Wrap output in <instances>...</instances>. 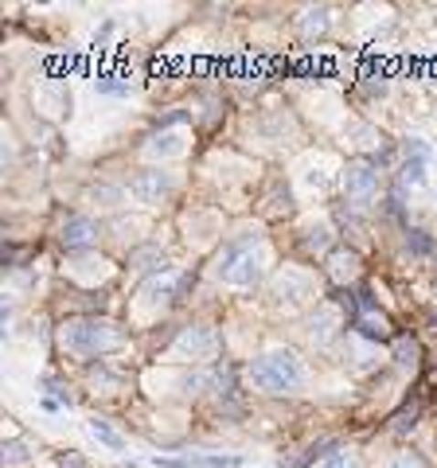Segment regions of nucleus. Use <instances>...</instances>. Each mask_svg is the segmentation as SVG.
Masks as SVG:
<instances>
[{
	"instance_id": "obj_7",
	"label": "nucleus",
	"mask_w": 437,
	"mask_h": 468,
	"mask_svg": "<svg viewBox=\"0 0 437 468\" xmlns=\"http://www.w3.org/2000/svg\"><path fill=\"white\" fill-rule=\"evenodd\" d=\"M172 347H176L184 359H215L218 356V332L211 324H192L176 335Z\"/></svg>"
},
{
	"instance_id": "obj_12",
	"label": "nucleus",
	"mask_w": 437,
	"mask_h": 468,
	"mask_svg": "<svg viewBox=\"0 0 437 468\" xmlns=\"http://www.w3.org/2000/svg\"><path fill=\"white\" fill-rule=\"evenodd\" d=\"M94 239H98V227L91 223V218H70V223L63 227L67 250H86V246H94Z\"/></svg>"
},
{
	"instance_id": "obj_22",
	"label": "nucleus",
	"mask_w": 437,
	"mask_h": 468,
	"mask_svg": "<svg viewBox=\"0 0 437 468\" xmlns=\"http://www.w3.org/2000/svg\"><path fill=\"white\" fill-rule=\"evenodd\" d=\"M414 418H418V406L402 410V414L395 418V433H406V430H414Z\"/></svg>"
},
{
	"instance_id": "obj_3",
	"label": "nucleus",
	"mask_w": 437,
	"mask_h": 468,
	"mask_svg": "<svg viewBox=\"0 0 437 468\" xmlns=\"http://www.w3.org/2000/svg\"><path fill=\"white\" fill-rule=\"evenodd\" d=\"M261 270H266V246H261L258 234H246V239L230 242L223 258H218V282H227L235 289L254 285Z\"/></svg>"
},
{
	"instance_id": "obj_14",
	"label": "nucleus",
	"mask_w": 437,
	"mask_h": 468,
	"mask_svg": "<svg viewBox=\"0 0 437 468\" xmlns=\"http://www.w3.org/2000/svg\"><path fill=\"white\" fill-rule=\"evenodd\" d=\"M426 165H430V149L421 141L410 144V156H406V168H402V180L406 184H426Z\"/></svg>"
},
{
	"instance_id": "obj_15",
	"label": "nucleus",
	"mask_w": 437,
	"mask_h": 468,
	"mask_svg": "<svg viewBox=\"0 0 437 468\" xmlns=\"http://www.w3.org/2000/svg\"><path fill=\"white\" fill-rule=\"evenodd\" d=\"M356 270H359V258L352 250H332L328 254V277H332V282H340V285L352 282Z\"/></svg>"
},
{
	"instance_id": "obj_23",
	"label": "nucleus",
	"mask_w": 437,
	"mask_h": 468,
	"mask_svg": "<svg viewBox=\"0 0 437 468\" xmlns=\"http://www.w3.org/2000/svg\"><path fill=\"white\" fill-rule=\"evenodd\" d=\"M309 246H313V250H325V246H328V230L325 227H313L309 230Z\"/></svg>"
},
{
	"instance_id": "obj_19",
	"label": "nucleus",
	"mask_w": 437,
	"mask_h": 468,
	"mask_svg": "<svg viewBox=\"0 0 437 468\" xmlns=\"http://www.w3.org/2000/svg\"><path fill=\"white\" fill-rule=\"evenodd\" d=\"M320 468H359V457L352 449H336V452H328V457L320 461Z\"/></svg>"
},
{
	"instance_id": "obj_16",
	"label": "nucleus",
	"mask_w": 437,
	"mask_h": 468,
	"mask_svg": "<svg viewBox=\"0 0 437 468\" xmlns=\"http://www.w3.org/2000/svg\"><path fill=\"white\" fill-rule=\"evenodd\" d=\"M297 24H301V36H304V39L325 36V32H328V24H332V12H328V8H304Z\"/></svg>"
},
{
	"instance_id": "obj_21",
	"label": "nucleus",
	"mask_w": 437,
	"mask_h": 468,
	"mask_svg": "<svg viewBox=\"0 0 437 468\" xmlns=\"http://www.w3.org/2000/svg\"><path fill=\"white\" fill-rule=\"evenodd\" d=\"M430 246H433V242H430L426 230H410V250H414V254H430Z\"/></svg>"
},
{
	"instance_id": "obj_4",
	"label": "nucleus",
	"mask_w": 437,
	"mask_h": 468,
	"mask_svg": "<svg viewBox=\"0 0 437 468\" xmlns=\"http://www.w3.org/2000/svg\"><path fill=\"white\" fill-rule=\"evenodd\" d=\"M344 192L356 207H371L378 196V172L371 168V160H352L344 168Z\"/></svg>"
},
{
	"instance_id": "obj_11",
	"label": "nucleus",
	"mask_w": 437,
	"mask_h": 468,
	"mask_svg": "<svg viewBox=\"0 0 437 468\" xmlns=\"http://www.w3.org/2000/svg\"><path fill=\"white\" fill-rule=\"evenodd\" d=\"M39 457L36 441H27V437H12V441H5V449H0V461H5V468H24L32 464Z\"/></svg>"
},
{
	"instance_id": "obj_2",
	"label": "nucleus",
	"mask_w": 437,
	"mask_h": 468,
	"mask_svg": "<svg viewBox=\"0 0 437 468\" xmlns=\"http://www.w3.org/2000/svg\"><path fill=\"white\" fill-rule=\"evenodd\" d=\"M250 378H254V387L266 390V394H293V390H301L304 383H309L301 359L289 347H270L266 356L250 367Z\"/></svg>"
},
{
	"instance_id": "obj_9",
	"label": "nucleus",
	"mask_w": 437,
	"mask_h": 468,
	"mask_svg": "<svg viewBox=\"0 0 437 468\" xmlns=\"http://www.w3.org/2000/svg\"><path fill=\"white\" fill-rule=\"evenodd\" d=\"M144 153L153 160H172V156H184L187 153V137L176 133V129H160V133L144 144Z\"/></svg>"
},
{
	"instance_id": "obj_13",
	"label": "nucleus",
	"mask_w": 437,
	"mask_h": 468,
	"mask_svg": "<svg viewBox=\"0 0 437 468\" xmlns=\"http://www.w3.org/2000/svg\"><path fill=\"white\" fill-rule=\"evenodd\" d=\"M86 433H91L101 449H110V452H125V437H122L118 430H113L106 418H91V421H86Z\"/></svg>"
},
{
	"instance_id": "obj_20",
	"label": "nucleus",
	"mask_w": 437,
	"mask_h": 468,
	"mask_svg": "<svg viewBox=\"0 0 437 468\" xmlns=\"http://www.w3.org/2000/svg\"><path fill=\"white\" fill-rule=\"evenodd\" d=\"M390 468H430L426 461L418 457V452H399L395 461H390Z\"/></svg>"
},
{
	"instance_id": "obj_5",
	"label": "nucleus",
	"mask_w": 437,
	"mask_h": 468,
	"mask_svg": "<svg viewBox=\"0 0 437 468\" xmlns=\"http://www.w3.org/2000/svg\"><path fill=\"white\" fill-rule=\"evenodd\" d=\"M313 297H316V285H313L309 273H301V270H282L278 277H273V301L285 304V309H297V304L313 301Z\"/></svg>"
},
{
	"instance_id": "obj_10",
	"label": "nucleus",
	"mask_w": 437,
	"mask_h": 468,
	"mask_svg": "<svg viewBox=\"0 0 437 468\" xmlns=\"http://www.w3.org/2000/svg\"><path fill=\"white\" fill-rule=\"evenodd\" d=\"M176 289H180V273L176 270H165V273H156L144 282V301L149 304H160V301H168V297H176Z\"/></svg>"
},
{
	"instance_id": "obj_17",
	"label": "nucleus",
	"mask_w": 437,
	"mask_h": 468,
	"mask_svg": "<svg viewBox=\"0 0 437 468\" xmlns=\"http://www.w3.org/2000/svg\"><path fill=\"white\" fill-rule=\"evenodd\" d=\"M356 328L368 335V340H387V335H390V332H387V316H375L368 301H363V316H359Z\"/></svg>"
},
{
	"instance_id": "obj_8",
	"label": "nucleus",
	"mask_w": 437,
	"mask_h": 468,
	"mask_svg": "<svg viewBox=\"0 0 437 468\" xmlns=\"http://www.w3.org/2000/svg\"><path fill=\"white\" fill-rule=\"evenodd\" d=\"M340 324H344L340 309H332V304H320V309L309 316V324H304V332H309V340H313V344H328L332 335L340 332Z\"/></svg>"
},
{
	"instance_id": "obj_6",
	"label": "nucleus",
	"mask_w": 437,
	"mask_h": 468,
	"mask_svg": "<svg viewBox=\"0 0 437 468\" xmlns=\"http://www.w3.org/2000/svg\"><path fill=\"white\" fill-rule=\"evenodd\" d=\"M172 187H176V180H172L168 172L149 168V172H137L133 180H129V196H133L137 203H149V207H156V203H165L172 196Z\"/></svg>"
},
{
	"instance_id": "obj_18",
	"label": "nucleus",
	"mask_w": 437,
	"mask_h": 468,
	"mask_svg": "<svg viewBox=\"0 0 437 468\" xmlns=\"http://www.w3.org/2000/svg\"><path fill=\"white\" fill-rule=\"evenodd\" d=\"M395 359H399V367H402V371H414V367H418V359H421L418 340H410V335L395 340Z\"/></svg>"
},
{
	"instance_id": "obj_1",
	"label": "nucleus",
	"mask_w": 437,
	"mask_h": 468,
	"mask_svg": "<svg viewBox=\"0 0 437 468\" xmlns=\"http://www.w3.org/2000/svg\"><path fill=\"white\" fill-rule=\"evenodd\" d=\"M59 344L70 356H101V351H113L125 344V332L113 324V320H98V316H79L67 320L59 328Z\"/></svg>"
}]
</instances>
